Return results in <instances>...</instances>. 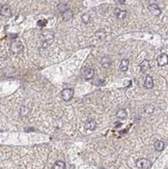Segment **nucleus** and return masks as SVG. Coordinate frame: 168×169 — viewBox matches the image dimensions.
Instances as JSON below:
<instances>
[{"label": "nucleus", "mask_w": 168, "mask_h": 169, "mask_svg": "<svg viewBox=\"0 0 168 169\" xmlns=\"http://www.w3.org/2000/svg\"><path fill=\"white\" fill-rule=\"evenodd\" d=\"M57 9H58L60 12H66L67 9H69V5H67V3H66V2H61V3L58 4Z\"/></svg>", "instance_id": "6ab92c4d"}, {"label": "nucleus", "mask_w": 168, "mask_h": 169, "mask_svg": "<svg viewBox=\"0 0 168 169\" xmlns=\"http://www.w3.org/2000/svg\"><path fill=\"white\" fill-rule=\"evenodd\" d=\"M154 111H155V106L152 104H149L144 107V113H146V114H152V113H154Z\"/></svg>", "instance_id": "a211bd4d"}, {"label": "nucleus", "mask_w": 168, "mask_h": 169, "mask_svg": "<svg viewBox=\"0 0 168 169\" xmlns=\"http://www.w3.org/2000/svg\"><path fill=\"white\" fill-rule=\"evenodd\" d=\"M28 112H29V109L27 107L23 106V107L21 108V116H26V115L28 114Z\"/></svg>", "instance_id": "4be33fe9"}, {"label": "nucleus", "mask_w": 168, "mask_h": 169, "mask_svg": "<svg viewBox=\"0 0 168 169\" xmlns=\"http://www.w3.org/2000/svg\"><path fill=\"white\" fill-rule=\"evenodd\" d=\"M111 64H112V61H111V59H110L108 56L103 57L102 60H101V64H102V67H104V69H108V67H111Z\"/></svg>", "instance_id": "1a4fd4ad"}, {"label": "nucleus", "mask_w": 168, "mask_h": 169, "mask_svg": "<svg viewBox=\"0 0 168 169\" xmlns=\"http://www.w3.org/2000/svg\"><path fill=\"white\" fill-rule=\"evenodd\" d=\"M11 51L14 54H20V53L23 51V45H22V43L19 41L12 42L11 44Z\"/></svg>", "instance_id": "7ed1b4c3"}, {"label": "nucleus", "mask_w": 168, "mask_h": 169, "mask_svg": "<svg viewBox=\"0 0 168 169\" xmlns=\"http://www.w3.org/2000/svg\"><path fill=\"white\" fill-rule=\"evenodd\" d=\"M136 165L138 168L141 169H149L152 167V162L149 160V159H145V158H141L139 160H137Z\"/></svg>", "instance_id": "f03ea898"}, {"label": "nucleus", "mask_w": 168, "mask_h": 169, "mask_svg": "<svg viewBox=\"0 0 168 169\" xmlns=\"http://www.w3.org/2000/svg\"><path fill=\"white\" fill-rule=\"evenodd\" d=\"M144 87L147 88V89H150V88L154 87V80L150 76L145 77V81H144Z\"/></svg>", "instance_id": "9d476101"}, {"label": "nucleus", "mask_w": 168, "mask_h": 169, "mask_svg": "<svg viewBox=\"0 0 168 169\" xmlns=\"http://www.w3.org/2000/svg\"><path fill=\"white\" fill-rule=\"evenodd\" d=\"M119 2L120 3H124V0H119Z\"/></svg>", "instance_id": "b1692460"}, {"label": "nucleus", "mask_w": 168, "mask_h": 169, "mask_svg": "<svg viewBox=\"0 0 168 169\" xmlns=\"http://www.w3.org/2000/svg\"><path fill=\"white\" fill-rule=\"evenodd\" d=\"M128 116V113L127 111L125 109H119L118 111L116 112V117L117 118H120V119H125Z\"/></svg>", "instance_id": "f3484780"}, {"label": "nucleus", "mask_w": 168, "mask_h": 169, "mask_svg": "<svg viewBox=\"0 0 168 169\" xmlns=\"http://www.w3.org/2000/svg\"><path fill=\"white\" fill-rule=\"evenodd\" d=\"M129 64H130V61H129V59H122V61H120V65H119V69L122 72H127L128 69H129Z\"/></svg>", "instance_id": "f8f14e48"}, {"label": "nucleus", "mask_w": 168, "mask_h": 169, "mask_svg": "<svg viewBox=\"0 0 168 169\" xmlns=\"http://www.w3.org/2000/svg\"><path fill=\"white\" fill-rule=\"evenodd\" d=\"M82 21H83L85 24H88L89 22H90V16H89L88 14L82 15Z\"/></svg>", "instance_id": "412c9836"}, {"label": "nucleus", "mask_w": 168, "mask_h": 169, "mask_svg": "<svg viewBox=\"0 0 168 169\" xmlns=\"http://www.w3.org/2000/svg\"><path fill=\"white\" fill-rule=\"evenodd\" d=\"M46 24H47V21H46V20H39V21L37 22V25H39V27H44Z\"/></svg>", "instance_id": "5701e85b"}, {"label": "nucleus", "mask_w": 168, "mask_h": 169, "mask_svg": "<svg viewBox=\"0 0 168 169\" xmlns=\"http://www.w3.org/2000/svg\"><path fill=\"white\" fill-rule=\"evenodd\" d=\"M73 95H74V90L71 89V88H66V89L62 90L61 92V98L63 101H70L73 98Z\"/></svg>", "instance_id": "39448f33"}, {"label": "nucleus", "mask_w": 168, "mask_h": 169, "mask_svg": "<svg viewBox=\"0 0 168 169\" xmlns=\"http://www.w3.org/2000/svg\"><path fill=\"white\" fill-rule=\"evenodd\" d=\"M94 76V69H91V67H88V69H85L84 72H83V77L84 79L86 80H90L92 79Z\"/></svg>", "instance_id": "6e6552de"}, {"label": "nucleus", "mask_w": 168, "mask_h": 169, "mask_svg": "<svg viewBox=\"0 0 168 169\" xmlns=\"http://www.w3.org/2000/svg\"><path fill=\"white\" fill-rule=\"evenodd\" d=\"M54 169H66V163L62 162V161H57L54 164Z\"/></svg>", "instance_id": "aec40b11"}, {"label": "nucleus", "mask_w": 168, "mask_h": 169, "mask_svg": "<svg viewBox=\"0 0 168 169\" xmlns=\"http://www.w3.org/2000/svg\"><path fill=\"white\" fill-rule=\"evenodd\" d=\"M154 147H155V150H156L157 152H162V150H164V147H165V143L163 142L162 140H158V141L155 142Z\"/></svg>", "instance_id": "4468645a"}, {"label": "nucleus", "mask_w": 168, "mask_h": 169, "mask_svg": "<svg viewBox=\"0 0 168 169\" xmlns=\"http://www.w3.org/2000/svg\"><path fill=\"white\" fill-rule=\"evenodd\" d=\"M41 39H42V41L44 42V44H47V45H49V44H51L52 42H53V39H54V33L52 31H44V32H42V34H41Z\"/></svg>", "instance_id": "f257e3e1"}, {"label": "nucleus", "mask_w": 168, "mask_h": 169, "mask_svg": "<svg viewBox=\"0 0 168 169\" xmlns=\"http://www.w3.org/2000/svg\"><path fill=\"white\" fill-rule=\"evenodd\" d=\"M149 11L152 12L154 15H157V16H158V15L161 14V9H160V7L158 6L157 3H155V4H149Z\"/></svg>", "instance_id": "ddd939ff"}, {"label": "nucleus", "mask_w": 168, "mask_h": 169, "mask_svg": "<svg viewBox=\"0 0 168 169\" xmlns=\"http://www.w3.org/2000/svg\"><path fill=\"white\" fill-rule=\"evenodd\" d=\"M96 128H97V122H94V120L90 119V120H87V122H85V129H86V130L94 131Z\"/></svg>", "instance_id": "9b49d317"}, {"label": "nucleus", "mask_w": 168, "mask_h": 169, "mask_svg": "<svg viewBox=\"0 0 168 169\" xmlns=\"http://www.w3.org/2000/svg\"><path fill=\"white\" fill-rule=\"evenodd\" d=\"M0 15H1L2 17H5V18L12 17V9L9 7V5L4 4V5H2L0 7Z\"/></svg>", "instance_id": "20e7f679"}, {"label": "nucleus", "mask_w": 168, "mask_h": 169, "mask_svg": "<svg viewBox=\"0 0 168 169\" xmlns=\"http://www.w3.org/2000/svg\"><path fill=\"white\" fill-rule=\"evenodd\" d=\"M150 70V64H149V60H143V61L140 64V71H141V73H143L145 74L146 72H149Z\"/></svg>", "instance_id": "423d86ee"}, {"label": "nucleus", "mask_w": 168, "mask_h": 169, "mask_svg": "<svg viewBox=\"0 0 168 169\" xmlns=\"http://www.w3.org/2000/svg\"><path fill=\"white\" fill-rule=\"evenodd\" d=\"M115 16H116L117 19H119V20L125 19V18L127 17V12L126 11H120V9H115Z\"/></svg>", "instance_id": "dca6fc26"}, {"label": "nucleus", "mask_w": 168, "mask_h": 169, "mask_svg": "<svg viewBox=\"0 0 168 169\" xmlns=\"http://www.w3.org/2000/svg\"><path fill=\"white\" fill-rule=\"evenodd\" d=\"M157 62L160 67H164V65H166L167 64V55L165 54V53L160 54L157 58Z\"/></svg>", "instance_id": "0eeeda50"}, {"label": "nucleus", "mask_w": 168, "mask_h": 169, "mask_svg": "<svg viewBox=\"0 0 168 169\" xmlns=\"http://www.w3.org/2000/svg\"><path fill=\"white\" fill-rule=\"evenodd\" d=\"M72 17H73V12L71 11V9H67L66 12H62V18H63V21H70V20L72 19Z\"/></svg>", "instance_id": "2eb2a0df"}]
</instances>
